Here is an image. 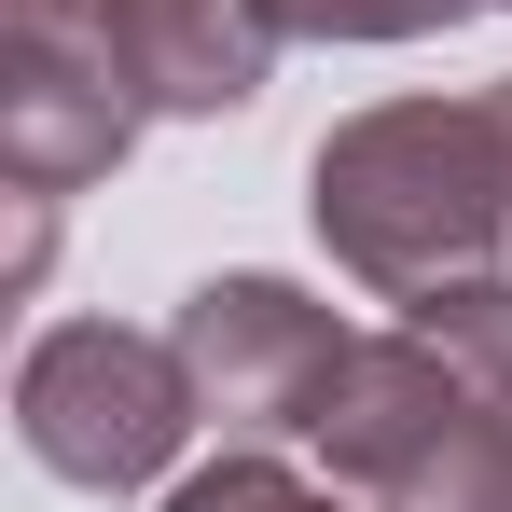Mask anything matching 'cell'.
<instances>
[{
	"mask_svg": "<svg viewBox=\"0 0 512 512\" xmlns=\"http://www.w3.org/2000/svg\"><path fill=\"white\" fill-rule=\"evenodd\" d=\"M305 208H319V250L416 305L443 277H485L512 250V139L499 97H388V111H346L305 167Z\"/></svg>",
	"mask_w": 512,
	"mask_h": 512,
	"instance_id": "6da1fadb",
	"label": "cell"
},
{
	"mask_svg": "<svg viewBox=\"0 0 512 512\" xmlns=\"http://www.w3.org/2000/svg\"><path fill=\"white\" fill-rule=\"evenodd\" d=\"M194 360L180 333H125V319H56V333L14 360V443L56 471V485H153L180 443H194Z\"/></svg>",
	"mask_w": 512,
	"mask_h": 512,
	"instance_id": "7a4b0ae2",
	"label": "cell"
},
{
	"mask_svg": "<svg viewBox=\"0 0 512 512\" xmlns=\"http://www.w3.org/2000/svg\"><path fill=\"white\" fill-rule=\"evenodd\" d=\"M167 333H180V360H194V402L236 429V443H305L319 402H333V374H346V346H360L333 305L291 291V277H194Z\"/></svg>",
	"mask_w": 512,
	"mask_h": 512,
	"instance_id": "3957f363",
	"label": "cell"
},
{
	"mask_svg": "<svg viewBox=\"0 0 512 512\" xmlns=\"http://www.w3.org/2000/svg\"><path fill=\"white\" fill-rule=\"evenodd\" d=\"M139 84L111 70V42H97V14H28L14 0V28H0V180L14 194H84L139 153Z\"/></svg>",
	"mask_w": 512,
	"mask_h": 512,
	"instance_id": "277c9868",
	"label": "cell"
},
{
	"mask_svg": "<svg viewBox=\"0 0 512 512\" xmlns=\"http://www.w3.org/2000/svg\"><path fill=\"white\" fill-rule=\"evenodd\" d=\"M485 416V388L443 360V346L402 319V333H360L346 346V374H333V402H319V457H333V485H360V499H388L402 471H429L457 429Z\"/></svg>",
	"mask_w": 512,
	"mask_h": 512,
	"instance_id": "5b68a950",
	"label": "cell"
},
{
	"mask_svg": "<svg viewBox=\"0 0 512 512\" xmlns=\"http://www.w3.org/2000/svg\"><path fill=\"white\" fill-rule=\"evenodd\" d=\"M97 42L111 70L139 84L153 125H208V111H250L277 42H291V0H97Z\"/></svg>",
	"mask_w": 512,
	"mask_h": 512,
	"instance_id": "8992f818",
	"label": "cell"
},
{
	"mask_svg": "<svg viewBox=\"0 0 512 512\" xmlns=\"http://www.w3.org/2000/svg\"><path fill=\"white\" fill-rule=\"evenodd\" d=\"M402 319H416V333L443 346V360H457L485 402H512V277H499V263H485V277H443V291H416Z\"/></svg>",
	"mask_w": 512,
	"mask_h": 512,
	"instance_id": "52a82bcc",
	"label": "cell"
},
{
	"mask_svg": "<svg viewBox=\"0 0 512 512\" xmlns=\"http://www.w3.org/2000/svg\"><path fill=\"white\" fill-rule=\"evenodd\" d=\"M374 512H512V402H485V416L457 429L429 471H402Z\"/></svg>",
	"mask_w": 512,
	"mask_h": 512,
	"instance_id": "ba28073f",
	"label": "cell"
},
{
	"mask_svg": "<svg viewBox=\"0 0 512 512\" xmlns=\"http://www.w3.org/2000/svg\"><path fill=\"white\" fill-rule=\"evenodd\" d=\"M167 512H346L333 485H305V471H291V457H208V471H180L167 485Z\"/></svg>",
	"mask_w": 512,
	"mask_h": 512,
	"instance_id": "9c48e42d",
	"label": "cell"
},
{
	"mask_svg": "<svg viewBox=\"0 0 512 512\" xmlns=\"http://www.w3.org/2000/svg\"><path fill=\"white\" fill-rule=\"evenodd\" d=\"M457 14H485V0H291V28H319V42H429Z\"/></svg>",
	"mask_w": 512,
	"mask_h": 512,
	"instance_id": "30bf717a",
	"label": "cell"
},
{
	"mask_svg": "<svg viewBox=\"0 0 512 512\" xmlns=\"http://www.w3.org/2000/svg\"><path fill=\"white\" fill-rule=\"evenodd\" d=\"M28 14H97V0H28Z\"/></svg>",
	"mask_w": 512,
	"mask_h": 512,
	"instance_id": "8fae6325",
	"label": "cell"
},
{
	"mask_svg": "<svg viewBox=\"0 0 512 512\" xmlns=\"http://www.w3.org/2000/svg\"><path fill=\"white\" fill-rule=\"evenodd\" d=\"M485 97H499V139H512V84H485Z\"/></svg>",
	"mask_w": 512,
	"mask_h": 512,
	"instance_id": "7c38bea8",
	"label": "cell"
}]
</instances>
